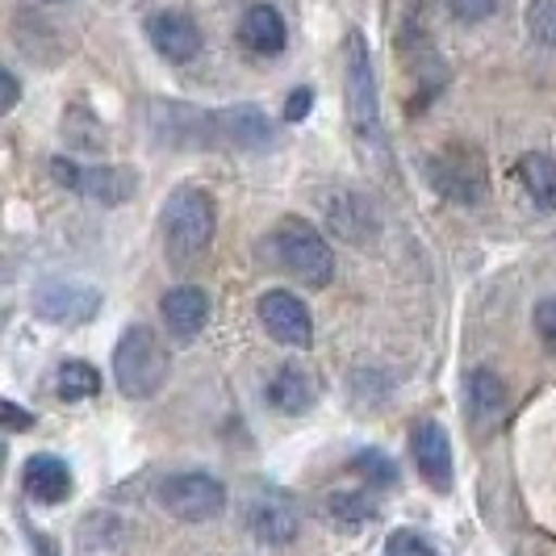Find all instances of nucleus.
I'll use <instances>...</instances> for the list:
<instances>
[{
	"label": "nucleus",
	"instance_id": "nucleus-1",
	"mask_svg": "<svg viewBox=\"0 0 556 556\" xmlns=\"http://www.w3.org/2000/svg\"><path fill=\"white\" fill-rule=\"evenodd\" d=\"M214 230H218V210H214V197L205 193V189L180 185L176 193L167 197L164 248L176 268L197 264L210 251V243H214Z\"/></svg>",
	"mask_w": 556,
	"mask_h": 556
},
{
	"label": "nucleus",
	"instance_id": "nucleus-2",
	"mask_svg": "<svg viewBox=\"0 0 556 556\" xmlns=\"http://www.w3.org/2000/svg\"><path fill=\"white\" fill-rule=\"evenodd\" d=\"M343 80H348V117L352 135L368 155L386 160V130H381V101H377V72L368 59V42L361 29L348 34L343 42Z\"/></svg>",
	"mask_w": 556,
	"mask_h": 556
},
{
	"label": "nucleus",
	"instance_id": "nucleus-3",
	"mask_svg": "<svg viewBox=\"0 0 556 556\" xmlns=\"http://www.w3.org/2000/svg\"><path fill=\"white\" fill-rule=\"evenodd\" d=\"M264 251L273 255V264L285 268L289 277H298L309 289H323L334 277V251L331 243L302 218H280L277 230L264 239Z\"/></svg>",
	"mask_w": 556,
	"mask_h": 556
},
{
	"label": "nucleus",
	"instance_id": "nucleus-4",
	"mask_svg": "<svg viewBox=\"0 0 556 556\" xmlns=\"http://www.w3.org/2000/svg\"><path fill=\"white\" fill-rule=\"evenodd\" d=\"M113 381L126 397H155L167 381V352L151 327H130L113 348Z\"/></svg>",
	"mask_w": 556,
	"mask_h": 556
},
{
	"label": "nucleus",
	"instance_id": "nucleus-5",
	"mask_svg": "<svg viewBox=\"0 0 556 556\" xmlns=\"http://www.w3.org/2000/svg\"><path fill=\"white\" fill-rule=\"evenodd\" d=\"M51 176H55L63 189L92 197L101 205H122V201H130L135 189H139V176L130 167H80L72 164V160H63V155L51 160Z\"/></svg>",
	"mask_w": 556,
	"mask_h": 556
},
{
	"label": "nucleus",
	"instance_id": "nucleus-6",
	"mask_svg": "<svg viewBox=\"0 0 556 556\" xmlns=\"http://www.w3.org/2000/svg\"><path fill=\"white\" fill-rule=\"evenodd\" d=\"M427 172H431V185L444 197H452V201H460V205H477L490 189L485 160L477 155L473 147H447L427 164Z\"/></svg>",
	"mask_w": 556,
	"mask_h": 556
},
{
	"label": "nucleus",
	"instance_id": "nucleus-7",
	"mask_svg": "<svg viewBox=\"0 0 556 556\" xmlns=\"http://www.w3.org/2000/svg\"><path fill=\"white\" fill-rule=\"evenodd\" d=\"M160 502L167 506V515H176L180 523H205L218 519L226 506L223 481L205 473H176L160 485Z\"/></svg>",
	"mask_w": 556,
	"mask_h": 556
},
{
	"label": "nucleus",
	"instance_id": "nucleus-8",
	"mask_svg": "<svg viewBox=\"0 0 556 556\" xmlns=\"http://www.w3.org/2000/svg\"><path fill=\"white\" fill-rule=\"evenodd\" d=\"M101 309V289L92 285H76V280H47L38 293H34V314L47 318V323H67V327H80L92 323Z\"/></svg>",
	"mask_w": 556,
	"mask_h": 556
},
{
	"label": "nucleus",
	"instance_id": "nucleus-9",
	"mask_svg": "<svg viewBox=\"0 0 556 556\" xmlns=\"http://www.w3.org/2000/svg\"><path fill=\"white\" fill-rule=\"evenodd\" d=\"M255 309H260L264 331L273 334L277 343H285V348H309L314 343V323H309V309L302 298L277 289V293H264Z\"/></svg>",
	"mask_w": 556,
	"mask_h": 556
},
{
	"label": "nucleus",
	"instance_id": "nucleus-10",
	"mask_svg": "<svg viewBox=\"0 0 556 556\" xmlns=\"http://www.w3.org/2000/svg\"><path fill=\"white\" fill-rule=\"evenodd\" d=\"M248 523L255 531V540H264V544H289L298 528H302V510H298V502L289 498L285 490H264V494H255L248 510Z\"/></svg>",
	"mask_w": 556,
	"mask_h": 556
},
{
	"label": "nucleus",
	"instance_id": "nucleus-11",
	"mask_svg": "<svg viewBox=\"0 0 556 556\" xmlns=\"http://www.w3.org/2000/svg\"><path fill=\"white\" fill-rule=\"evenodd\" d=\"M410 452H415V465H418V473H422V481H427L431 490L447 494V490H452V440H447V431L435 418H427V422L415 427Z\"/></svg>",
	"mask_w": 556,
	"mask_h": 556
},
{
	"label": "nucleus",
	"instance_id": "nucleus-12",
	"mask_svg": "<svg viewBox=\"0 0 556 556\" xmlns=\"http://www.w3.org/2000/svg\"><path fill=\"white\" fill-rule=\"evenodd\" d=\"M147 38L167 63H189L201 51V29L189 13H155L147 22Z\"/></svg>",
	"mask_w": 556,
	"mask_h": 556
},
{
	"label": "nucleus",
	"instance_id": "nucleus-13",
	"mask_svg": "<svg viewBox=\"0 0 556 556\" xmlns=\"http://www.w3.org/2000/svg\"><path fill=\"white\" fill-rule=\"evenodd\" d=\"M160 314H164L167 331L176 334V339H193V334H201V327L210 323V298H205V289H197V285H180V289L164 293Z\"/></svg>",
	"mask_w": 556,
	"mask_h": 556
},
{
	"label": "nucleus",
	"instance_id": "nucleus-14",
	"mask_svg": "<svg viewBox=\"0 0 556 556\" xmlns=\"http://www.w3.org/2000/svg\"><path fill=\"white\" fill-rule=\"evenodd\" d=\"M239 42L248 47L251 55H280L289 42V29L273 4H251L239 22Z\"/></svg>",
	"mask_w": 556,
	"mask_h": 556
},
{
	"label": "nucleus",
	"instance_id": "nucleus-15",
	"mask_svg": "<svg viewBox=\"0 0 556 556\" xmlns=\"http://www.w3.org/2000/svg\"><path fill=\"white\" fill-rule=\"evenodd\" d=\"M268 402L277 406L280 415H306L309 406L318 402V377L302 364H285L268 381Z\"/></svg>",
	"mask_w": 556,
	"mask_h": 556
},
{
	"label": "nucleus",
	"instance_id": "nucleus-16",
	"mask_svg": "<svg viewBox=\"0 0 556 556\" xmlns=\"http://www.w3.org/2000/svg\"><path fill=\"white\" fill-rule=\"evenodd\" d=\"M26 494L34 502H63L72 494V469L51 456V452H38L26 460Z\"/></svg>",
	"mask_w": 556,
	"mask_h": 556
},
{
	"label": "nucleus",
	"instance_id": "nucleus-17",
	"mask_svg": "<svg viewBox=\"0 0 556 556\" xmlns=\"http://www.w3.org/2000/svg\"><path fill=\"white\" fill-rule=\"evenodd\" d=\"M469 415H473L481 431L502 422V415H506V386H502L498 372H490V368L469 372Z\"/></svg>",
	"mask_w": 556,
	"mask_h": 556
},
{
	"label": "nucleus",
	"instance_id": "nucleus-18",
	"mask_svg": "<svg viewBox=\"0 0 556 556\" xmlns=\"http://www.w3.org/2000/svg\"><path fill=\"white\" fill-rule=\"evenodd\" d=\"M515 176L523 180V189H528V197L540 205V210H556V160L553 155L531 151V155L519 160Z\"/></svg>",
	"mask_w": 556,
	"mask_h": 556
},
{
	"label": "nucleus",
	"instance_id": "nucleus-19",
	"mask_svg": "<svg viewBox=\"0 0 556 556\" xmlns=\"http://www.w3.org/2000/svg\"><path fill=\"white\" fill-rule=\"evenodd\" d=\"M55 393L63 397V402H84V397L101 393V372H97L92 364H84V361L59 364V372H55Z\"/></svg>",
	"mask_w": 556,
	"mask_h": 556
},
{
	"label": "nucleus",
	"instance_id": "nucleus-20",
	"mask_svg": "<svg viewBox=\"0 0 556 556\" xmlns=\"http://www.w3.org/2000/svg\"><path fill=\"white\" fill-rule=\"evenodd\" d=\"M327 510H331L334 523L348 531H356V528H364L368 519H377V502L368 498V494H361V490H343V494H334Z\"/></svg>",
	"mask_w": 556,
	"mask_h": 556
},
{
	"label": "nucleus",
	"instance_id": "nucleus-21",
	"mask_svg": "<svg viewBox=\"0 0 556 556\" xmlns=\"http://www.w3.org/2000/svg\"><path fill=\"white\" fill-rule=\"evenodd\" d=\"M352 469L368 477V490H372V485H393V481H397V469H393V460L386 456V452H356Z\"/></svg>",
	"mask_w": 556,
	"mask_h": 556
},
{
	"label": "nucleus",
	"instance_id": "nucleus-22",
	"mask_svg": "<svg viewBox=\"0 0 556 556\" xmlns=\"http://www.w3.org/2000/svg\"><path fill=\"white\" fill-rule=\"evenodd\" d=\"M528 26L544 47H556V0H531Z\"/></svg>",
	"mask_w": 556,
	"mask_h": 556
},
{
	"label": "nucleus",
	"instance_id": "nucleus-23",
	"mask_svg": "<svg viewBox=\"0 0 556 556\" xmlns=\"http://www.w3.org/2000/svg\"><path fill=\"white\" fill-rule=\"evenodd\" d=\"M386 556H440L418 531L402 528V531H390V540H386Z\"/></svg>",
	"mask_w": 556,
	"mask_h": 556
},
{
	"label": "nucleus",
	"instance_id": "nucleus-24",
	"mask_svg": "<svg viewBox=\"0 0 556 556\" xmlns=\"http://www.w3.org/2000/svg\"><path fill=\"white\" fill-rule=\"evenodd\" d=\"M452 4V13L460 17V22H485V17H494V9H498V0H447Z\"/></svg>",
	"mask_w": 556,
	"mask_h": 556
},
{
	"label": "nucleus",
	"instance_id": "nucleus-25",
	"mask_svg": "<svg viewBox=\"0 0 556 556\" xmlns=\"http://www.w3.org/2000/svg\"><path fill=\"white\" fill-rule=\"evenodd\" d=\"M309 110H314V88H293L289 101H285V122H289V126H293V122H306Z\"/></svg>",
	"mask_w": 556,
	"mask_h": 556
},
{
	"label": "nucleus",
	"instance_id": "nucleus-26",
	"mask_svg": "<svg viewBox=\"0 0 556 556\" xmlns=\"http://www.w3.org/2000/svg\"><path fill=\"white\" fill-rule=\"evenodd\" d=\"M535 331H540V339L548 343V352H556V298L535 306Z\"/></svg>",
	"mask_w": 556,
	"mask_h": 556
},
{
	"label": "nucleus",
	"instance_id": "nucleus-27",
	"mask_svg": "<svg viewBox=\"0 0 556 556\" xmlns=\"http://www.w3.org/2000/svg\"><path fill=\"white\" fill-rule=\"evenodd\" d=\"M0 410H4V422H9V431H26L29 422H34V415H26L17 402H4Z\"/></svg>",
	"mask_w": 556,
	"mask_h": 556
},
{
	"label": "nucleus",
	"instance_id": "nucleus-28",
	"mask_svg": "<svg viewBox=\"0 0 556 556\" xmlns=\"http://www.w3.org/2000/svg\"><path fill=\"white\" fill-rule=\"evenodd\" d=\"M0 84H4V101H0V113H9L13 105H17V92H22V88H17V76H13V72H4V76H0Z\"/></svg>",
	"mask_w": 556,
	"mask_h": 556
},
{
	"label": "nucleus",
	"instance_id": "nucleus-29",
	"mask_svg": "<svg viewBox=\"0 0 556 556\" xmlns=\"http://www.w3.org/2000/svg\"><path fill=\"white\" fill-rule=\"evenodd\" d=\"M47 4H63V0H47Z\"/></svg>",
	"mask_w": 556,
	"mask_h": 556
}]
</instances>
